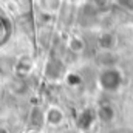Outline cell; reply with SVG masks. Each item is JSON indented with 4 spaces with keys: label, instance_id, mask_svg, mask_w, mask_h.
<instances>
[{
    "label": "cell",
    "instance_id": "obj_1",
    "mask_svg": "<svg viewBox=\"0 0 133 133\" xmlns=\"http://www.w3.org/2000/svg\"><path fill=\"white\" fill-rule=\"evenodd\" d=\"M98 82L105 91H118L122 85V73L116 66L102 68L98 74Z\"/></svg>",
    "mask_w": 133,
    "mask_h": 133
},
{
    "label": "cell",
    "instance_id": "obj_2",
    "mask_svg": "<svg viewBox=\"0 0 133 133\" xmlns=\"http://www.w3.org/2000/svg\"><path fill=\"white\" fill-rule=\"evenodd\" d=\"M118 43V37L115 33H110V31H105V33H101L98 36V45L104 53H110Z\"/></svg>",
    "mask_w": 133,
    "mask_h": 133
},
{
    "label": "cell",
    "instance_id": "obj_3",
    "mask_svg": "<svg viewBox=\"0 0 133 133\" xmlns=\"http://www.w3.org/2000/svg\"><path fill=\"white\" fill-rule=\"evenodd\" d=\"M96 119H98V118H96V110H93V108H85V110L81 111V115H79V118H77V125H79V129H82V130H88V129L95 124Z\"/></svg>",
    "mask_w": 133,
    "mask_h": 133
},
{
    "label": "cell",
    "instance_id": "obj_4",
    "mask_svg": "<svg viewBox=\"0 0 133 133\" xmlns=\"http://www.w3.org/2000/svg\"><path fill=\"white\" fill-rule=\"evenodd\" d=\"M64 119H65V115L59 107H50L46 110V113H45V121L53 127L61 125L64 122Z\"/></svg>",
    "mask_w": 133,
    "mask_h": 133
},
{
    "label": "cell",
    "instance_id": "obj_5",
    "mask_svg": "<svg viewBox=\"0 0 133 133\" xmlns=\"http://www.w3.org/2000/svg\"><path fill=\"white\" fill-rule=\"evenodd\" d=\"M115 116H116V111H115L111 104H102L96 108V118L101 122H105V124L111 122L115 119Z\"/></svg>",
    "mask_w": 133,
    "mask_h": 133
},
{
    "label": "cell",
    "instance_id": "obj_6",
    "mask_svg": "<svg viewBox=\"0 0 133 133\" xmlns=\"http://www.w3.org/2000/svg\"><path fill=\"white\" fill-rule=\"evenodd\" d=\"M68 48H70V51H73V53H82L84 50H85V42H84V39H81L79 36H73V37H70V40H68Z\"/></svg>",
    "mask_w": 133,
    "mask_h": 133
},
{
    "label": "cell",
    "instance_id": "obj_7",
    "mask_svg": "<svg viewBox=\"0 0 133 133\" xmlns=\"http://www.w3.org/2000/svg\"><path fill=\"white\" fill-rule=\"evenodd\" d=\"M66 84L70 87H79L82 84V77L77 73H68L66 74Z\"/></svg>",
    "mask_w": 133,
    "mask_h": 133
}]
</instances>
